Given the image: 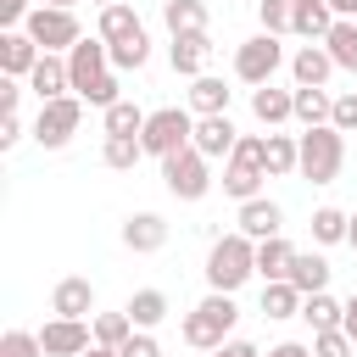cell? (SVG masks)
Instances as JSON below:
<instances>
[{"instance_id":"37","label":"cell","mask_w":357,"mask_h":357,"mask_svg":"<svg viewBox=\"0 0 357 357\" xmlns=\"http://www.w3.org/2000/svg\"><path fill=\"white\" fill-rule=\"evenodd\" d=\"M290 17H296V0H257L262 33H290Z\"/></svg>"},{"instance_id":"13","label":"cell","mask_w":357,"mask_h":357,"mask_svg":"<svg viewBox=\"0 0 357 357\" xmlns=\"http://www.w3.org/2000/svg\"><path fill=\"white\" fill-rule=\"evenodd\" d=\"M240 234H251V240H268V234H279L284 229V206L279 201H268V195H251V201H240Z\"/></svg>"},{"instance_id":"28","label":"cell","mask_w":357,"mask_h":357,"mask_svg":"<svg viewBox=\"0 0 357 357\" xmlns=\"http://www.w3.org/2000/svg\"><path fill=\"white\" fill-rule=\"evenodd\" d=\"M167 33H206V6L201 0H162Z\"/></svg>"},{"instance_id":"31","label":"cell","mask_w":357,"mask_h":357,"mask_svg":"<svg viewBox=\"0 0 357 357\" xmlns=\"http://www.w3.org/2000/svg\"><path fill=\"white\" fill-rule=\"evenodd\" d=\"M139 156H145L139 134H106V145H100V162H106V167H117V173L139 167Z\"/></svg>"},{"instance_id":"15","label":"cell","mask_w":357,"mask_h":357,"mask_svg":"<svg viewBox=\"0 0 357 357\" xmlns=\"http://www.w3.org/2000/svg\"><path fill=\"white\" fill-rule=\"evenodd\" d=\"M28 89H33L39 100H56V95H73V73H67V56H56V50H45V56H39V67L28 73Z\"/></svg>"},{"instance_id":"36","label":"cell","mask_w":357,"mask_h":357,"mask_svg":"<svg viewBox=\"0 0 357 357\" xmlns=\"http://www.w3.org/2000/svg\"><path fill=\"white\" fill-rule=\"evenodd\" d=\"M100 117H106V134H145V117H151V112H139L134 100H117V106H106Z\"/></svg>"},{"instance_id":"2","label":"cell","mask_w":357,"mask_h":357,"mask_svg":"<svg viewBox=\"0 0 357 357\" xmlns=\"http://www.w3.org/2000/svg\"><path fill=\"white\" fill-rule=\"evenodd\" d=\"M296 139H301V167L296 173L307 184H335L340 167H346V134L335 123H318V128H301Z\"/></svg>"},{"instance_id":"53","label":"cell","mask_w":357,"mask_h":357,"mask_svg":"<svg viewBox=\"0 0 357 357\" xmlns=\"http://www.w3.org/2000/svg\"><path fill=\"white\" fill-rule=\"evenodd\" d=\"M89 6H117V0H89Z\"/></svg>"},{"instance_id":"1","label":"cell","mask_w":357,"mask_h":357,"mask_svg":"<svg viewBox=\"0 0 357 357\" xmlns=\"http://www.w3.org/2000/svg\"><path fill=\"white\" fill-rule=\"evenodd\" d=\"M234 318H240L234 296H229V290H206V296H201V301L184 312V340H190L195 351H218V346L229 340Z\"/></svg>"},{"instance_id":"11","label":"cell","mask_w":357,"mask_h":357,"mask_svg":"<svg viewBox=\"0 0 357 357\" xmlns=\"http://www.w3.org/2000/svg\"><path fill=\"white\" fill-rule=\"evenodd\" d=\"M39 45H33V33L28 28H0V73L6 78H28L33 67H39Z\"/></svg>"},{"instance_id":"43","label":"cell","mask_w":357,"mask_h":357,"mask_svg":"<svg viewBox=\"0 0 357 357\" xmlns=\"http://www.w3.org/2000/svg\"><path fill=\"white\" fill-rule=\"evenodd\" d=\"M22 89H28L22 78H6V73H0V112H17V106H22Z\"/></svg>"},{"instance_id":"6","label":"cell","mask_w":357,"mask_h":357,"mask_svg":"<svg viewBox=\"0 0 357 357\" xmlns=\"http://www.w3.org/2000/svg\"><path fill=\"white\" fill-rule=\"evenodd\" d=\"M84 123V95H56V100H39V117H33V139L45 151H61Z\"/></svg>"},{"instance_id":"29","label":"cell","mask_w":357,"mask_h":357,"mask_svg":"<svg viewBox=\"0 0 357 357\" xmlns=\"http://www.w3.org/2000/svg\"><path fill=\"white\" fill-rule=\"evenodd\" d=\"M134 28H145V22L134 17V6H128V0H117V6H100V22H95V33H100L106 45H117V39H128Z\"/></svg>"},{"instance_id":"47","label":"cell","mask_w":357,"mask_h":357,"mask_svg":"<svg viewBox=\"0 0 357 357\" xmlns=\"http://www.w3.org/2000/svg\"><path fill=\"white\" fill-rule=\"evenodd\" d=\"M268 357H312V346H301V340H279V346H268Z\"/></svg>"},{"instance_id":"20","label":"cell","mask_w":357,"mask_h":357,"mask_svg":"<svg viewBox=\"0 0 357 357\" xmlns=\"http://www.w3.org/2000/svg\"><path fill=\"white\" fill-rule=\"evenodd\" d=\"M329 73H335V56H329L324 45H301V50L290 56V78H296V84L324 89V84H329Z\"/></svg>"},{"instance_id":"14","label":"cell","mask_w":357,"mask_h":357,"mask_svg":"<svg viewBox=\"0 0 357 357\" xmlns=\"http://www.w3.org/2000/svg\"><path fill=\"white\" fill-rule=\"evenodd\" d=\"M50 312L56 318H89L95 312V284L84 273H67L56 290H50Z\"/></svg>"},{"instance_id":"25","label":"cell","mask_w":357,"mask_h":357,"mask_svg":"<svg viewBox=\"0 0 357 357\" xmlns=\"http://www.w3.org/2000/svg\"><path fill=\"white\" fill-rule=\"evenodd\" d=\"M262 318H301V290L290 284V279H268L262 284Z\"/></svg>"},{"instance_id":"3","label":"cell","mask_w":357,"mask_h":357,"mask_svg":"<svg viewBox=\"0 0 357 357\" xmlns=\"http://www.w3.org/2000/svg\"><path fill=\"white\" fill-rule=\"evenodd\" d=\"M251 273H257V240H251V234L234 229V234H223V240L206 251V284H212V290H229V296H234Z\"/></svg>"},{"instance_id":"50","label":"cell","mask_w":357,"mask_h":357,"mask_svg":"<svg viewBox=\"0 0 357 357\" xmlns=\"http://www.w3.org/2000/svg\"><path fill=\"white\" fill-rule=\"evenodd\" d=\"M346 245L357 251V212H351V223H346Z\"/></svg>"},{"instance_id":"30","label":"cell","mask_w":357,"mask_h":357,"mask_svg":"<svg viewBox=\"0 0 357 357\" xmlns=\"http://www.w3.org/2000/svg\"><path fill=\"white\" fill-rule=\"evenodd\" d=\"M324 50L335 56V67H340V73H357V22H351V17H340V22L329 28Z\"/></svg>"},{"instance_id":"34","label":"cell","mask_w":357,"mask_h":357,"mask_svg":"<svg viewBox=\"0 0 357 357\" xmlns=\"http://www.w3.org/2000/svg\"><path fill=\"white\" fill-rule=\"evenodd\" d=\"M346 223H351V212L318 206V212H312V240H318V245H340V240H346Z\"/></svg>"},{"instance_id":"24","label":"cell","mask_w":357,"mask_h":357,"mask_svg":"<svg viewBox=\"0 0 357 357\" xmlns=\"http://www.w3.org/2000/svg\"><path fill=\"white\" fill-rule=\"evenodd\" d=\"M290 257H296V245H290L284 234L257 240V273H262V284H268V279H284V273H290Z\"/></svg>"},{"instance_id":"17","label":"cell","mask_w":357,"mask_h":357,"mask_svg":"<svg viewBox=\"0 0 357 357\" xmlns=\"http://www.w3.org/2000/svg\"><path fill=\"white\" fill-rule=\"evenodd\" d=\"M335 22H340V17H335V6H329V0H296V17H290V33H301L307 45H324Z\"/></svg>"},{"instance_id":"41","label":"cell","mask_w":357,"mask_h":357,"mask_svg":"<svg viewBox=\"0 0 357 357\" xmlns=\"http://www.w3.org/2000/svg\"><path fill=\"white\" fill-rule=\"evenodd\" d=\"M117 357H162V346H156V335H151V329H134V335L117 346Z\"/></svg>"},{"instance_id":"23","label":"cell","mask_w":357,"mask_h":357,"mask_svg":"<svg viewBox=\"0 0 357 357\" xmlns=\"http://www.w3.org/2000/svg\"><path fill=\"white\" fill-rule=\"evenodd\" d=\"M335 117V95L329 89H312V84H296V123L301 128H318Z\"/></svg>"},{"instance_id":"4","label":"cell","mask_w":357,"mask_h":357,"mask_svg":"<svg viewBox=\"0 0 357 357\" xmlns=\"http://www.w3.org/2000/svg\"><path fill=\"white\" fill-rule=\"evenodd\" d=\"M162 184H167L173 201H201V195L212 190V156H201L195 145L173 151V156L162 162Z\"/></svg>"},{"instance_id":"52","label":"cell","mask_w":357,"mask_h":357,"mask_svg":"<svg viewBox=\"0 0 357 357\" xmlns=\"http://www.w3.org/2000/svg\"><path fill=\"white\" fill-rule=\"evenodd\" d=\"M39 6H78V0H39Z\"/></svg>"},{"instance_id":"33","label":"cell","mask_w":357,"mask_h":357,"mask_svg":"<svg viewBox=\"0 0 357 357\" xmlns=\"http://www.w3.org/2000/svg\"><path fill=\"white\" fill-rule=\"evenodd\" d=\"M145 61H151V39H145V28H134L128 39L112 45V67H117V73H139Z\"/></svg>"},{"instance_id":"5","label":"cell","mask_w":357,"mask_h":357,"mask_svg":"<svg viewBox=\"0 0 357 357\" xmlns=\"http://www.w3.org/2000/svg\"><path fill=\"white\" fill-rule=\"evenodd\" d=\"M190 139H195V117H190V112H178V106L151 112V117H145V134H139L145 156H156V162H167V156H173V151H184Z\"/></svg>"},{"instance_id":"38","label":"cell","mask_w":357,"mask_h":357,"mask_svg":"<svg viewBox=\"0 0 357 357\" xmlns=\"http://www.w3.org/2000/svg\"><path fill=\"white\" fill-rule=\"evenodd\" d=\"M0 357H45V340L33 329H6L0 335Z\"/></svg>"},{"instance_id":"12","label":"cell","mask_w":357,"mask_h":357,"mask_svg":"<svg viewBox=\"0 0 357 357\" xmlns=\"http://www.w3.org/2000/svg\"><path fill=\"white\" fill-rule=\"evenodd\" d=\"M201 156H234V145H240V128L229 123V112H212V117H195V139H190Z\"/></svg>"},{"instance_id":"40","label":"cell","mask_w":357,"mask_h":357,"mask_svg":"<svg viewBox=\"0 0 357 357\" xmlns=\"http://www.w3.org/2000/svg\"><path fill=\"white\" fill-rule=\"evenodd\" d=\"M312 357H357V340L346 329H324V335H312Z\"/></svg>"},{"instance_id":"39","label":"cell","mask_w":357,"mask_h":357,"mask_svg":"<svg viewBox=\"0 0 357 357\" xmlns=\"http://www.w3.org/2000/svg\"><path fill=\"white\" fill-rule=\"evenodd\" d=\"M78 95H84V106H100V112L117 106V100H123V95H117V67H106V73H100L89 89H78Z\"/></svg>"},{"instance_id":"21","label":"cell","mask_w":357,"mask_h":357,"mask_svg":"<svg viewBox=\"0 0 357 357\" xmlns=\"http://www.w3.org/2000/svg\"><path fill=\"white\" fill-rule=\"evenodd\" d=\"M262 167H268V178H290L301 167V139L296 134H268L262 139Z\"/></svg>"},{"instance_id":"22","label":"cell","mask_w":357,"mask_h":357,"mask_svg":"<svg viewBox=\"0 0 357 357\" xmlns=\"http://www.w3.org/2000/svg\"><path fill=\"white\" fill-rule=\"evenodd\" d=\"M301 296H312V290H329V262L318 257V251H296L290 257V273H284Z\"/></svg>"},{"instance_id":"27","label":"cell","mask_w":357,"mask_h":357,"mask_svg":"<svg viewBox=\"0 0 357 357\" xmlns=\"http://www.w3.org/2000/svg\"><path fill=\"white\" fill-rule=\"evenodd\" d=\"M190 112H195V117L229 112V84H223V78H212V73H201V78L190 84Z\"/></svg>"},{"instance_id":"26","label":"cell","mask_w":357,"mask_h":357,"mask_svg":"<svg viewBox=\"0 0 357 357\" xmlns=\"http://www.w3.org/2000/svg\"><path fill=\"white\" fill-rule=\"evenodd\" d=\"M301 318L312 324V335H324V329H340V318H346V301H335L329 290H312V296H301Z\"/></svg>"},{"instance_id":"45","label":"cell","mask_w":357,"mask_h":357,"mask_svg":"<svg viewBox=\"0 0 357 357\" xmlns=\"http://www.w3.org/2000/svg\"><path fill=\"white\" fill-rule=\"evenodd\" d=\"M17 139H22V117L17 112H0V151H11Z\"/></svg>"},{"instance_id":"44","label":"cell","mask_w":357,"mask_h":357,"mask_svg":"<svg viewBox=\"0 0 357 357\" xmlns=\"http://www.w3.org/2000/svg\"><path fill=\"white\" fill-rule=\"evenodd\" d=\"M28 11H33L28 0H0V28H22V22H28Z\"/></svg>"},{"instance_id":"8","label":"cell","mask_w":357,"mask_h":357,"mask_svg":"<svg viewBox=\"0 0 357 357\" xmlns=\"http://www.w3.org/2000/svg\"><path fill=\"white\" fill-rule=\"evenodd\" d=\"M284 67V45H279V33H257V39H245L240 50H234V78L240 84H273V73Z\"/></svg>"},{"instance_id":"10","label":"cell","mask_w":357,"mask_h":357,"mask_svg":"<svg viewBox=\"0 0 357 357\" xmlns=\"http://www.w3.org/2000/svg\"><path fill=\"white\" fill-rule=\"evenodd\" d=\"M39 340H45V357H78V351L95 346V329L84 318H50L39 329Z\"/></svg>"},{"instance_id":"35","label":"cell","mask_w":357,"mask_h":357,"mask_svg":"<svg viewBox=\"0 0 357 357\" xmlns=\"http://www.w3.org/2000/svg\"><path fill=\"white\" fill-rule=\"evenodd\" d=\"M89 329H95V346H112V351H117V346L134 335V318H128V312H95Z\"/></svg>"},{"instance_id":"48","label":"cell","mask_w":357,"mask_h":357,"mask_svg":"<svg viewBox=\"0 0 357 357\" xmlns=\"http://www.w3.org/2000/svg\"><path fill=\"white\" fill-rule=\"evenodd\" d=\"M340 329H346V335H351V340H357V290H351V296H346V318H340Z\"/></svg>"},{"instance_id":"7","label":"cell","mask_w":357,"mask_h":357,"mask_svg":"<svg viewBox=\"0 0 357 357\" xmlns=\"http://www.w3.org/2000/svg\"><path fill=\"white\" fill-rule=\"evenodd\" d=\"M22 28L33 33V45H39V50H56V56H61V50H73V45L84 39V28H78L73 6H33Z\"/></svg>"},{"instance_id":"32","label":"cell","mask_w":357,"mask_h":357,"mask_svg":"<svg viewBox=\"0 0 357 357\" xmlns=\"http://www.w3.org/2000/svg\"><path fill=\"white\" fill-rule=\"evenodd\" d=\"M123 312L134 318V329H156V324L167 318V296H162V290H134Z\"/></svg>"},{"instance_id":"18","label":"cell","mask_w":357,"mask_h":357,"mask_svg":"<svg viewBox=\"0 0 357 357\" xmlns=\"http://www.w3.org/2000/svg\"><path fill=\"white\" fill-rule=\"evenodd\" d=\"M206 56H212V39L206 33H173V45H167L173 73H184V78H201L206 73Z\"/></svg>"},{"instance_id":"19","label":"cell","mask_w":357,"mask_h":357,"mask_svg":"<svg viewBox=\"0 0 357 357\" xmlns=\"http://www.w3.org/2000/svg\"><path fill=\"white\" fill-rule=\"evenodd\" d=\"M251 112H257V123H268V128H279V123H296V89L257 84V89H251Z\"/></svg>"},{"instance_id":"46","label":"cell","mask_w":357,"mask_h":357,"mask_svg":"<svg viewBox=\"0 0 357 357\" xmlns=\"http://www.w3.org/2000/svg\"><path fill=\"white\" fill-rule=\"evenodd\" d=\"M206 357H262V351H257L251 340H223V346H218V351H206Z\"/></svg>"},{"instance_id":"42","label":"cell","mask_w":357,"mask_h":357,"mask_svg":"<svg viewBox=\"0 0 357 357\" xmlns=\"http://www.w3.org/2000/svg\"><path fill=\"white\" fill-rule=\"evenodd\" d=\"M340 134H351L357 128V95H335V117H329Z\"/></svg>"},{"instance_id":"51","label":"cell","mask_w":357,"mask_h":357,"mask_svg":"<svg viewBox=\"0 0 357 357\" xmlns=\"http://www.w3.org/2000/svg\"><path fill=\"white\" fill-rule=\"evenodd\" d=\"M78 357H117L112 346H89V351H78Z\"/></svg>"},{"instance_id":"49","label":"cell","mask_w":357,"mask_h":357,"mask_svg":"<svg viewBox=\"0 0 357 357\" xmlns=\"http://www.w3.org/2000/svg\"><path fill=\"white\" fill-rule=\"evenodd\" d=\"M329 6H335V17H351L357 22V0H329Z\"/></svg>"},{"instance_id":"9","label":"cell","mask_w":357,"mask_h":357,"mask_svg":"<svg viewBox=\"0 0 357 357\" xmlns=\"http://www.w3.org/2000/svg\"><path fill=\"white\" fill-rule=\"evenodd\" d=\"M106 67H112V45H106L100 33H95V39H78V45L67 50V73H73V95H78V89H89V84H95V78H100Z\"/></svg>"},{"instance_id":"16","label":"cell","mask_w":357,"mask_h":357,"mask_svg":"<svg viewBox=\"0 0 357 357\" xmlns=\"http://www.w3.org/2000/svg\"><path fill=\"white\" fill-rule=\"evenodd\" d=\"M123 245H128L134 257L162 251V245H167V223H162V212H134V218L123 223Z\"/></svg>"}]
</instances>
